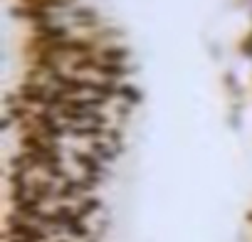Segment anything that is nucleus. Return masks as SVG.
<instances>
[{"instance_id":"1","label":"nucleus","mask_w":252,"mask_h":242,"mask_svg":"<svg viewBox=\"0 0 252 242\" xmlns=\"http://www.w3.org/2000/svg\"><path fill=\"white\" fill-rule=\"evenodd\" d=\"M62 40H69V28L67 25H40V28H32V37L28 42V47H47V45H55V42H62Z\"/></svg>"},{"instance_id":"2","label":"nucleus","mask_w":252,"mask_h":242,"mask_svg":"<svg viewBox=\"0 0 252 242\" xmlns=\"http://www.w3.org/2000/svg\"><path fill=\"white\" fill-rule=\"evenodd\" d=\"M18 99L25 106H42L45 109L47 99H50V87L42 82H23L18 87Z\"/></svg>"},{"instance_id":"3","label":"nucleus","mask_w":252,"mask_h":242,"mask_svg":"<svg viewBox=\"0 0 252 242\" xmlns=\"http://www.w3.org/2000/svg\"><path fill=\"white\" fill-rule=\"evenodd\" d=\"M13 18L28 20V23H32V28L52 25V20H55V15L50 10H37V8H28V5H15L13 8Z\"/></svg>"},{"instance_id":"4","label":"nucleus","mask_w":252,"mask_h":242,"mask_svg":"<svg viewBox=\"0 0 252 242\" xmlns=\"http://www.w3.org/2000/svg\"><path fill=\"white\" fill-rule=\"evenodd\" d=\"M99 60L109 64H126V60L131 57V50L126 45H101L99 47Z\"/></svg>"},{"instance_id":"5","label":"nucleus","mask_w":252,"mask_h":242,"mask_svg":"<svg viewBox=\"0 0 252 242\" xmlns=\"http://www.w3.org/2000/svg\"><path fill=\"white\" fill-rule=\"evenodd\" d=\"M136 69L134 67H129V64H109V62H99V67H96V74L101 77V79H121V77H129V74H134Z\"/></svg>"},{"instance_id":"6","label":"nucleus","mask_w":252,"mask_h":242,"mask_svg":"<svg viewBox=\"0 0 252 242\" xmlns=\"http://www.w3.org/2000/svg\"><path fill=\"white\" fill-rule=\"evenodd\" d=\"M28 8H37V10H69L74 8V0H20Z\"/></svg>"},{"instance_id":"7","label":"nucleus","mask_w":252,"mask_h":242,"mask_svg":"<svg viewBox=\"0 0 252 242\" xmlns=\"http://www.w3.org/2000/svg\"><path fill=\"white\" fill-rule=\"evenodd\" d=\"M69 15H72L74 25H79V28H94V25H99V13L94 8H74V10H69Z\"/></svg>"},{"instance_id":"8","label":"nucleus","mask_w":252,"mask_h":242,"mask_svg":"<svg viewBox=\"0 0 252 242\" xmlns=\"http://www.w3.org/2000/svg\"><path fill=\"white\" fill-rule=\"evenodd\" d=\"M99 55H87V57H77V60H72V64H69V69L74 72V74H84V72H96V67H99Z\"/></svg>"},{"instance_id":"9","label":"nucleus","mask_w":252,"mask_h":242,"mask_svg":"<svg viewBox=\"0 0 252 242\" xmlns=\"http://www.w3.org/2000/svg\"><path fill=\"white\" fill-rule=\"evenodd\" d=\"M92 94L94 96H101V99H114V96H119V84L114 82V79H96V84H94V89H92Z\"/></svg>"},{"instance_id":"10","label":"nucleus","mask_w":252,"mask_h":242,"mask_svg":"<svg viewBox=\"0 0 252 242\" xmlns=\"http://www.w3.org/2000/svg\"><path fill=\"white\" fill-rule=\"evenodd\" d=\"M119 99H124V104H141V91L134 84H119Z\"/></svg>"},{"instance_id":"11","label":"nucleus","mask_w":252,"mask_h":242,"mask_svg":"<svg viewBox=\"0 0 252 242\" xmlns=\"http://www.w3.org/2000/svg\"><path fill=\"white\" fill-rule=\"evenodd\" d=\"M10 124H13V119L5 114V116H3V124H0V126H3V131H8V126H10Z\"/></svg>"}]
</instances>
